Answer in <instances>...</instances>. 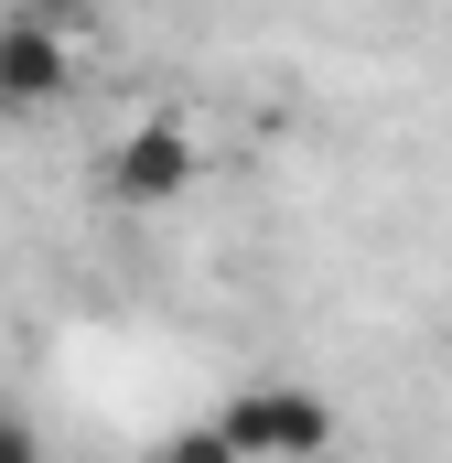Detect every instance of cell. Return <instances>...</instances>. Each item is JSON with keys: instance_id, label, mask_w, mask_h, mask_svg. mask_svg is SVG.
<instances>
[{"instance_id": "1", "label": "cell", "mask_w": 452, "mask_h": 463, "mask_svg": "<svg viewBox=\"0 0 452 463\" xmlns=\"http://www.w3.org/2000/svg\"><path fill=\"white\" fill-rule=\"evenodd\" d=\"M216 420H226V442H237L248 463H313L324 442H334V410H324L313 388H280V377L237 388V399H226Z\"/></svg>"}, {"instance_id": "4", "label": "cell", "mask_w": 452, "mask_h": 463, "mask_svg": "<svg viewBox=\"0 0 452 463\" xmlns=\"http://www.w3.org/2000/svg\"><path fill=\"white\" fill-rule=\"evenodd\" d=\"M162 463H248V453L226 442V420H194V431H173V442H162Z\"/></svg>"}, {"instance_id": "3", "label": "cell", "mask_w": 452, "mask_h": 463, "mask_svg": "<svg viewBox=\"0 0 452 463\" xmlns=\"http://www.w3.org/2000/svg\"><path fill=\"white\" fill-rule=\"evenodd\" d=\"M65 87H76L65 33H54L43 11H11V22H0V109H54Z\"/></svg>"}, {"instance_id": "2", "label": "cell", "mask_w": 452, "mask_h": 463, "mask_svg": "<svg viewBox=\"0 0 452 463\" xmlns=\"http://www.w3.org/2000/svg\"><path fill=\"white\" fill-rule=\"evenodd\" d=\"M108 184H118V205H184V194H194V129H184V118H140V129L118 140Z\"/></svg>"}, {"instance_id": "5", "label": "cell", "mask_w": 452, "mask_h": 463, "mask_svg": "<svg viewBox=\"0 0 452 463\" xmlns=\"http://www.w3.org/2000/svg\"><path fill=\"white\" fill-rule=\"evenodd\" d=\"M0 463H33V431L22 420H0Z\"/></svg>"}]
</instances>
